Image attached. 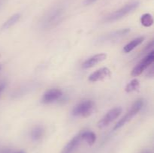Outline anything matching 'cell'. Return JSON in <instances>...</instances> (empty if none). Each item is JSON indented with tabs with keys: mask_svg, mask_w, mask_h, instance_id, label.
<instances>
[{
	"mask_svg": "<svg viewBox=\"0 0 154 153\" xmlns=\"http://www.w3.org/2000/svg\"><path fill=\"white\" fill-rule=\"evenodd\" d=\"M63 17V10L60 8L51 9L42 17L40 22L42 29H51L57 26Z\"/></svg>",
	"mask_w": 154,
	"mask_h": 153,
	"instance_id": "6da1fadb",
	"label": "cell"
},
{
	"mask_svg": "<svg viewBox=\"0 0 154 153\" xmlns=\"http://www.w3.org/2000/svg\"><path fill=\"white\" fill-rule=\"evenodd\" d=\"M139 6V2L138 1L132 2L129 3V4H126L121 8L118 9V10H115L114 12L111 13L108 16L104 19V22H115V21L118 20L122 19L124 16H127L132 11L138 8Z\"/></svg>",
	"mask_w": 154,
	"mask_h": 153,
	"instance_id": "7a4b0ae2",
	"label": "cell"
},
{
	"mask_svg": "<svg viewBox=\"0 0 154 153\" xmlns=\"http://www.w3.org/2000/svg\"><path fill=\"white\" fill-rule=\"evenodd\" d=\"M143 104H144V101L141 99H138L137 100L135 103L133 104V105L132 106L131 109L126 112V115L123 117L120 120H119L118 122L114 125V130H117V129L120 128L123 126H124L126 123L129 122V121L132 119L134 116H135L136 114H138V112H139L140 110L142 108Z\"/></svg>",
	"mask_w": 154,
	"mask_h": 153,
	"instance_id": "3957f363",
	"label": "cell"
},
{
	"mask_svg": "<svg viewBox=\"0 0 154 153\" xmlns=\"http://www.w3.org/2000/svg\"><path fill=\"white\" fill-rule=\"evenodd\" d=\"M95 104L91 100H84L80 102L72 110V115L75 116L87 117L93 112Z\"/></svg>",
	"mask_w": 154,
	"mask_h": 153,
	"instance_id": "277c9868",
	"label": "cell"
},
{
	"mask_svg": "<svg viewBox=\"0 0 154 153\" xmlns=\"http://www.w3.org/2000/svg\"><path fill=\"white\" fill-rule=\"evenodd\" d=\"M154 61V51L152 50L147 56H146L132 71V76H138L143 73L147 68L151 65Z\"/></svg>",
	"mask_w": 154,
	"mask_h": 153,
	"instance_id": "5b68a950",
	"label": "cell"
},
{
	"mask_svg": "<svg viewBox=\"0 0 154 153\" xmlns=\"http://www.w3.org/2000/svg\"><path fill=\"white\" fill-rule=\"evenodd\" d=\"M122 108L118 106V107H114L111 109V110L108 111L101 120L98 122V127L99 128H103L108 126L110 123L112 122L114 120H115L121 114Z\"/></svg>",
	"mask_w": 154,
	"mask_h": 153,
	"instance_id": "8992f818",
	"label": "cell"
},
{
	"mask_svg": "<svg viewBox=\"0 0 154 153\" xmlns=\"http://www.w3.org/2000/svg\"><path fill=\"white\" fill-rule=\"evenodd\" d=\"M63 94V92L60 88H51L44 93L42 96V102L45 104L52 103L61 98Z\"/></svg>",
	"mask_w": 154,
	"mask_h": 153,
	"instance_id": "52a82bcc",
	"label": "cell"
},
{
	"mask_svg": "<svg viewBox=\"0 0 154 153\" xmlns=\"http://www.w3.org/2000/svg\"><path fill=\"white\" fill-rule=\"evenodd\" d=\"M111 74V72L109 68L106 67L102 68L99 70H96L95 72L92 73L89 76V81L90 82H98V81H102L103 80L107 79L109 77Z\"/></svg>",
	"mask_w": 154,
	"mask_h": 153,
	"instance_id": "ba28073f",
	"label": "cell"
},
{
	"mask_svg": "<svg viewBox=\"0 0 154 153\" xmlns=\"http://www.w3.org/2000/svg\"><path fill=\"white\" fill-rule=\"evenodd\" d=\"M107 54L105 53H99L96 55L93 56L88 59L86 60L84 63L82 64V68L84 69H88L94 67L99 63L102 62L104 60L106 59Z\"/></svg>",
	"mask_w": 154,
	"mask_h": 153,
	"instance_id": "9c48e42d",
	"label": "cell"
},
{
	"mask_svg": "<svg viewBox=\"0 0 154 153\" xmlns=\"http://www.w3.org/2000/svg\"><path fill=\"white\" fill-rule=\"evenodd\" d=\"M130 32L129 28H123V29L117 30V31L113 32L110 34H107L106 35L102 36L100 38V42H107V41H112L114 40L120 38L123 36L126 35L128 33Z\"/></svg>",
	"mask_w": 154,
	"mask_h": 153,
	"instance_id": "30bf717a",
	"label": "cell"
},
{
	"mask_svg": "<svg viewBox=\"0 0 154 153\" xmlns=\"http://www.w3.org/2000/svg\"><path fill=\"white\" fill-rule=\"evenodd\" d=\"M81 140H82V139H81V133H80L79 134L74 136V137L68 142L67 145H66V146H65V148H63V152L69 153L73 151V150H75V148L78 146V145H79Z\"/></svg>",
	"mask_w": 154,
	"mask_h": 153,
	"instance_id": "8fae6325",
	"label": "cell"
},
{
	"mask_svg": "<svg viewBox=\"0 0 154 153\" xmlns=\"http://www.w3.org/2000/svg\"><path fill=\"white\" fill-rule=\"evenodd\" d=\"M21 17V15L20 14L17 13V14H15L12 15L7 21L3 23V25L1 27V31H5V30H7L8 28H10L11 27H12L13 26H14L18 21L20 20Z\"/></svg>",
	"mask_w": 154,
	"mask_h": 153,
	"instance_id": "7c38bea8",
	"label": "cell"
},
{
	"mask_svg": "<svg viewBox=\"0 0 154 153\" xmlns=\"http://www.w3.org/2000/svg\"><path fill=\"white\" fill-rule=\"evenodd\" d=\"M145 38L144 36H141V37H138L137 38H135L134 40H132V41L129 42V44L126 45L123 48V52L128 53V52H130L131 51L133 50L135 48H136L138 45L141 44L143 41L144 40Z\"/></svg>",
	"mask_w": 154,
	"mask_h": 153,
	"instance_id": "4fadbf2b",
	"label": "cell"
},
{
	"mask_svg": "<svg viewBox=\"0 0 154 153\" xmlns=\"http://www.w3.org/2000/svg\"><path fill=\"white\" fill-rule=\"evenodd\" d=\"M44 134H45L44 128L42 125H36L32 129L30 136L33 141H38L43 137Z\"/></svg>",
	"mask_w": 154,
	"mask_h": 153,
	"instance_id": "5bb4252c",
	"label": "cell"
},
{
	"mask_svg": "<svg viewBox=\"0 0 154 153\" xmlns=\"http://www.w3.org/2000/svg\"><path fill=\"white\" fill-rule=\"evenodd\" d=\"M81 136L82 140L86 141L90 146L93 145L96 142V136L93 131H89V130L83 131L81 133Z\"/></svg>",
	"mask_w": 154,
	"mask_h": 153,
	"instance_id": "9a60e30c",
	"label": "cell"
},
{
	"mask_svg": "<svg viewBox=\"0 0 154 153\" xmlns=\"http://www.w3.org/2000/svg\"><path fill=\"white\" fill-rule=\"evenodd\" d=\"M140 82L138 79H133L126 85V92H132L136 91L139 88Z\"/></svg>",
	"mask_w": 154,
	"mask_h": 153,
	"instance_id": "2e32d148",
	"label": "cell"
},
{
	"mask_svg": "<svg viewBox=\"0 0 154 153\" xmlns=\"http://www.w3.org/2000/svg\"><path fill=\"white\" fill-rule=\"evenodd\" d=\"M141 22L144 27H150L153 24V16L150 14L146 13L141 17Z\"/></svg>",
	"mask_w": 154,
	"mask_h": 153,
	"instance_id": "e0dca14e",
	"label": "cell"
},
{
	"mask_svg": "<svg viewBox=\"0 0 154 153\" xmlns=\"http://www.w3.org/2000/svg\"><path fill=\"white\" fill-rule=\"evenodd\" d=\"M97 0H84V5H90V4H93L95 2H96Z\"/></svg>",
	"mask_w": 154,
	"mask_h": 153,
	"instance_id": "ac0fdd59",
	"label": "cell"
},
{
	"mask_svg": "<svg viewBox=\"0 0 154 153\" xmlns=\"http://www.w3.org/2000/svg\"><path fill=\"white\" fill-rule=\"evenodd\" d=\"M5 82H1V83H0V95H1L2 92L4 91L5 88Z\"/></svg>",
	"mask_w": 154,
	"mask_h": 153,
	"instance_id": "d6986e66",
	"label": "cell"
},
{
	"mask_svg": "<svg viewBox=\"0 0 154 153\" xmlns=\"http://www.w3.org/2000/svg\"><path fill=\"white\" fill-rule=\"evenodd\" d=\"M11 153H26L24 150H19V151H17V152H12Z\"/></svg>",
	"mask_w": 154,
	"mask_h": 153,
	"instance_id": "ffe728a7",
	"label": "cell"
},
{
	"mask_svg": "<svg viewBox=\"0 0 154 153\" xmlns=\"http://www.w3.org/2000/svg\"><path fill=\"white\" fill-rule=\"evenodd\" d=\"M141 153H153L152 152H150V150H145V151H143Z\"/></svg>",
	"mask_w": 154,
	"mask_h": 153,
	"instance_id": "44dd1931",
	"label": "cell"
},
{
	"mask_svg": "<svg viewBox=\"0 0 154 153\" xmlns=\"http://www.w3.org/2000/svg\"><path fill=\"white\" fill-rule=\"evenodd\" d=\"M1 68H2V66L0 65V70H1Z\"/></svg>",
	"mask_w": 154,
	"mask_h": 153,
	"instance_id": "7402d4cb",
	"label": "cell"
}]
</instances>
